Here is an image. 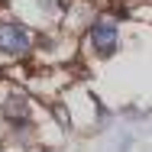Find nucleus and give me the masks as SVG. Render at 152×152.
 <instances>
[{
    "label": "nucleus",
    "instance_id": "1",
    "mask_svg": "<svg viewBox=\"0 0 152 152\" xmlns=\"http://www.w3.org/2000/svg\"><path fill=\"white\" fill-rule=\"evenodd\" d=\"M0 49L7 55H26L32 49V32L20 23H0Z\"/></svg>",
    "mask_w": 152,
    "mask_h": 152
},
{
    "label": "nucleus",
    "instance_id": "3",
    "mask_svg": "<svg viewBox=\"0 0 152 152\" xmlns=\"http://www.w3.org/2000/svg\"><path fill=\"white\" fill-rule=\"evenodd\" d=\"M3 117L10 123H26L29 120V110H26V100L20 97V94H13L7 104H3Z\"/></svg>",
    "mask_w": 152,
    "mask_h": 152
},
{
    "label": "nucleus",
    "instance_id": "2",
    "mask_svg": "<svg viewBox=\"0 0 152 152\" xmlns=\"http://www.w3.org/2000/svg\"><path fill=\"white\" fill-rule=\"evenodd\" d=\"M91 45H94L97 55H110L117 49V26L110 20H97L94 29H91Z\"/></svg>",
    "mask_w": 152,
    "mask_h": 152
}]
</instances>
